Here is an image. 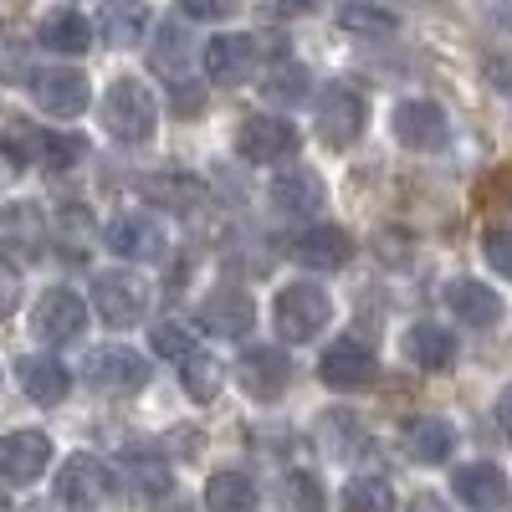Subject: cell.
Segmentation results:
<instances>
[{
    "label": "cell",
    "mask_w": 512,
    "mask_h": 512,
    "mask_svg": "<svg viewBox=\"0 0 512 512\" xmlns=\"http://www.w3.org/2000/svg\"><path fill=\"white\" fill-rule=\"evenodd\" d=\"M103 123L118 144H144L159 123V103L139 77H113V88L103 98Z\"/></svg>",
    "instance_id": "cell-1"
},
{
    "label": "cell",
    "mask_w": 512,
    "mask_h": 512,
    "mask_svg": "<svg viewBox=\"0 0 512 512\" xmlns=\"http://www.w3.org/2000/svg\"><path fill=\"white\" fill-rule=\"evenodd\" d=\"M328 318H333V303L313 282H287L277 292V303H272V323H277V333L287 338V344H313V338L328 328Z\"/></svg>",
    "instance_id": "cell-2"
},
{
    "label": "cell",
    "mask_w": 512,
    "mask_h": 512,
    "mask_svg": "<svg viewBox=\"0 0 512 512\" xmlns=\"http://www.w3.org/2000/svg\"><path fill=\"white\" fill-rule=\"evenodd\" d=\"M108 497H113V472H108L103 456L77 451V456L62 461V472H57V502L67 512H98Z\"/></svg>",
    "instance_id": "cell-3"
},
{
    "label": "cell",
    "mask_w": 512,
    "mask_h": 512,
    "mask_svg": "<svg viewBox=\"0 0 512 512\" xmlns=\"http://www.w3.org/2000/svg\"><path fill=\"white\" fill-rule=\"evenodd\" d=\"M82 379H88L93 390H103V395H139L149 384V364L134 349L108 344V349H93L88 359H82Z\"/></svg>",
    "instance_id": "cell-4"
},
{
    "label": "cell",
    "mask_w": 512,
    "mask_h": 512,
    "mask_svg": "<svg viewBox=\"0 0 512 512\" xmlns=\"http://www.w3.org/2000/svg\"><path fill=\"white\" fill-rule=\"evenodd\" d=\"M6 154H11L16 164H41V169H52V175H62V169H72L88 149H82L77 134H47V128L16 123L11 139H6Z\"/></svg>",
    "instance_id": "cell-5"
},
{
    "label": "cell",
    "mask_w": 512,
    "mask_h": 512,
    "mask_svg": "<svg viewBox=\"0 0 512 512\" xmlns=\"http://www.w3.org/2000/svg\"><path fill=\"white\" fill-rule=\"evenodd\" d=\"M93 303H98V313H103V323H113V328H134V323H144V313H149V282L139 277V272H103L98 282H93Z\"/></svg>",
    "instance_id": "cell-6"
},
{
    "label": "cell",
    "mask_w": 512,
    "mask_h": 512,
    "mask_svg": "<svg viewBox=\"0 0 512 512\" xmlns=\"http://www.w3.org/2000/svg\"><path fill=\"white\" fill-rule=\"evenodd\" d=\"M41 246H47V216H41V205H31V200L0 205V256L36 262Z\"/></svg>",
    "instance_id": "cell-7"
},
{
    "label": "cell",
    "mask_w": 512,
    "mask_h": 512,
    "mask_svg": "<svg viewBox=\"0 0 512 512\" xmlns=\"http://www.w3.org/2000/svg\"><path fill=\"white\" fill-rule=\"evenodd\" d=\"M31 98L52 118H77L88 108V77L77 67H36L31 72Z\"/></svg>",
    "instance_id": "cell-8"
},
{
    "label": "cell",
    "mask_w": 512,
    "mask_h": 512,
    "mask_svg": "<svg viewBox=\"0 0 512 512\" xmlns=\"http://www.w3.org/2000/svg\"><path fill=\"white\" fill-rule=\"evenodd\" d=\"M236 379H241V390H246L251 400L272 405V400H282V395H287L292 369H287V354H282V349L256 344V349H246V354L236 359Z\"/></svg>",
    "instance_id": "cell-9"
},
{
    "label": "cell",
    "mask_w": 512,
    "mask_h": 512,
    "mask_svg": "<svg viewBox=\"0 0 512 512\" xmlns=\"http://www.w3.org/2000/svg\"><path fill=\"white\" fill-rule=\"evenodd\" d=\"M364 118H369L364 98L354 88H344V82H333V88L323 93V103H318V139L328 149H349L364 134Z\"/></svg>",
    "instance_id": "cell-10"
},
{
    "label": "cell",
    "mask_w": 512,
    "mask_h": 512,
    "mask_svg": "<svg viewBox=\"0 0 512 512\" xmlns=\"http://www.w3.org/2000/svg\"><path fill=\"white\" fill-rule=\"evenodd\" d=\"M31 328H36V338H47V344H72V338L88 333V308H82L77 292L52 287V292H41V303L31 313Z\"/></svg>",
    "instance_id": "cell-11"
},
{
    "label": "cell",
    "mask_w": 512,
    "mask_h": 512,
    "mask_svg": "<svg viewBox=\"0 0 512 512\" xmlns=\"http://www.w3.org/2000/svg\"><path fill=\"white\" fill-rule=\"evenodd\" d=\"M236 149L251 164H277V159L297 154V128L287 118H272V113H251L236 128Z\"/></svg>",
    "instance_id": "cell-12"
},
{
    "label": "cell",
    "mask_w": 512,
    "mask_h": 512,
    "mask_svg": "<svg viewBox=\"0 0 512 512\" xmlns=\"http://www.w3.org/2000/svg\"><path fill=\"white\" fill-rule=\"evenodd\" d=\"M318 374H323L328 390H364V384H374L379 364H374V354L359 344V338H338V344L323 349Z\"/></svg>",
    "instance_id": "cell-13"
},
{
    "label": "cell",
    "mask_w": 512,
    "mask_h": 512,
    "mask_svg": "<svg viewBox=\"0 0 512 512\" xmlns=\"http://www.w3.org/2000/svg\"><path fill=\"white\" fill-rule=\"evenodd\" d=\"M446 113L436 108V103H425V98H410V103H400L395 108V139L405 144V149H415V154H436V149H446Z\"/></svg>",
    "instance_id": "cell-14"
},
{
    "label": "cell",
    "mask_w": 512,
    "mask_h": 512,
    "mask_svg": "<svg viewBox=\"0 0 512 512\" xmlns=\"http://www.w3.org/2000/svg\"><path fill=\"white\" fill-rule=\"evenodd\" d=\"M103 241H108L113 256H123V262H159L164 246H169V236L154 216H118L103 231Z\"/></svg>",
    "instance_id": "cell-15"
},
{
    "label": "cell",
    "mask_w": 512,
    "mask_h": 512,
    "mask_svg": "<svg viewBox=\"0 0 512 512\" xmlns=\"http://www.w3.org/2000/svg\"><path fill=\"white\" fill-rule=\"evenodd\" d=\"M52 461V441L41 431H11L0 436V477L16 482V487H31Z\"/></svg>",
    "instance_id": "cell-16"
},
{
    "label": "cell",
    "mask_w": 512,
    "mask_h": 512,
    "mask_svg": "<svg viewBox=\"0 0 512 512\" xmlns=\"http://www.w3.org/2000/svg\"><path fill=\"white\" fill-rule=\"evenodd\" d=\"M200 323H205V333H216V338H241V333H251V323H256L251 292H241V287H216V292H205Z\"/></svg>",
    "instance_id": "cell-17"
},
{
    "label": "cell",
    "mask_w": 512,
    "mask_h": 512,
    "mask_svg": "<svg viewBox=\"0 0 512 512\" xmlns=\"http://www.w3.org/2000/svg\"><path fill=\"white\" fill-rule=\"evenodd\" d=\"M349 256H354V241L344 226H308L292 241V262H303L313 272H338V267H349Z\"/></svg>",
    "instance_id": "cell-18"
},
{
    "label": "cell",
    "mask_w": 512,
    "mask_h": 512,
    "mask_svg": "<svg viewBox=\"0 0 512 512\" xmlns=\"http://www.w3.org/2000/svg\"><path fill=\"white\" fill-rule=\"evenodd\" d=\"M451 492H456L466 507H477V512H497V507H507V477L497 472L492 461L456 466V472H451Z\"/></svg>",
    "instance_id": "cell-19"
},
{
    "label": "cell",
    "mask_w": 512,
    "mask_h": 512,
    "mask_svg": "<svg viewBox=\"0 0 512 512\" xmlns=\"http://www.w3.org/2000/svg\"><path fill=\"white\" fill-rule=\"evenodd\" d=\"M256 62V41L251 36H216V41H205V52H200V67L210 82H221V88H231V82H246Z\"/></svg>",
    "instance_id": "cell-20"
},
{
    "label": "cell",
    "mask_w": 512,
    "mask_h": 512,
    "mask_svg": "<svg viewBox=\"0 0 512 512\" xmlns=\"http://www.w3.org/2000/svg\"><path fill=\"white\" fill-rule=\"evenodd\" d=\"M16 379H21L26 400H36V405H62L67 390H72V374L52 354H21L16 359Z\"/></svg>",
    "instance_id": "cell-21"
},
{
    "label": "cell",
    "mask_w": 512,
    "mask_h": 512,
    "mask_svg": "<svg viewBox=\"0 0 512 512\" xmlns=\"http://www.w3.org/2000/svg\"><path fill=\"white\" fill-rule=\"evenodd\" d=\"M451 446H456V425L441 420V415H420V420L405 425V451H410V461H420V466L446 461Z\"/></svg>",
    "instance_id": "cell-22"
},
{
    "label": "cell",
    "mask_w": 512,
    "mask_h": 512,
    "mask_svg": "<svg viewBox=\"0 0 512 512\" xmlns=\"http://www.w3.org/2000/svg\"><path fill=\"white\" fill-rule=\"evenodd\" d=\"M446 308H451L461 323H472V328H487V323H497V313H502L497 292H492L487 282H472V277L446 282Z\"/></svg>",
    "instance_id": "cell-23"
},
{
    "label": "cell",
    "mask_w": 512,
    "mask_h": 512,
    "mask_svg": "<svg viewBox=\"0 0 512 512\" xmlns=\"http://www.w3.org/2000/svg\"><path fill=\"white\" fill-rule=\"evenodd\" d=\"M272 205L287 210V216H318L323 210V180L313 169H287V175L272 180Z\"/></svg>",
    "instance_id": "cell-24"
},
{
    "label": "cell",
    "mask_w": 512,
    "mask_h": 512,
    "mask_svg": "<svg viewBox=\"0 0 512 512\" xmlns=\"http://www.w3.org/2000/svg\"><path fill=\"white\" fill-rule=\"evenodd\" d=\"M400 349H405V359L415 364V369H451V359H456V338L446 333V328H436V323H415L405 338H400Z\"/></svg>",
    "instance_id": "cell-25"
},
{
    "label": "cell",
    "mask_w": 512,
    "mask_h": 512,
    "mask_svg": "<svg viewBox=\"0 0 512 512\" xmlns=\"http://www.w3.org/2000/svg\"><path fill=\"white\" fill-rule=\"evenodd\" d=\"M144 26H149V6H144V0H108L103 16H98L103 41H108V47H118V52L123 47H139Z\"/></svg>",
    "instance_id": "cell-26"
},
{
    "label": "cell",
    "mask_w": 512,
    "mask_h": 512,
    "mask_svg": "<svg viewBox=\"0 0 512 512\" xmlns=\"http://www.w3.org/2000/svg\"><path fill=\"white\" fill-rule=\"evenodd\" d=\"M36 41H41L47 52L77 57V52H88V47H93V26L82 21L77 11H52V16H41V26H36Z\"/></svg>",
    "instance_id": "cell-27"
},
{
    "label": "cell",
    "mask_w": 512,
    "mask_h": 512,
    "mask_svg": "<svg viewBox=\"0 0 512 512\" xmlns=\"http://www.w3.org/2000/svg\"><path fill=\"white\" fill-rule=\"evenodd\" d=\"M118 482H123V492L159 502V497L169 492V466H164L154 451H134V456H123V472H118Z\"/></svg>",
    "instance_id": "cell-28"
},
{
    "label": "cell",
    "mask_w": 512,
    "mask_h": 512,
    "mask_svg": "<svg viewBox=\"0 0 512 512\" xmlns=\"http://www.w3.org/2000/svg\"><path fill=\"white\" fill-rule=\"evenodd\" d=\"M205 512H256L262 507V497H256V487L241 477V472H221L205 482Z\"/></svg>",
    "instance_id": "cell-29"
},
{
    "label": "cell",
    "mask_w": 512,
    "mask_h": 512,
    "mask_svg": "<svg viewBox=\"0 0 512 512\" xmlns=\"http://www.w3.org/2000/svg\"><path fill=\"white\" fill-rule=\"evenodd\" d=\"M139 190H144L149 200L169 205V210H190V205L200 200V180L185 175V169H154V175H149Z\"/></svg>",
    "instance_id": "cell-30"
},
{
    "label": "cell",
    "mask_w": 512,
    "mask_h": 512,
    "mask_svg": "<svg viewBox=\"0 0 512 512\" xmlns=\"http://www.w3.org/2000/svg\"><path fill=\"white\" fill-rule=\"evenodd\" d=\"M180 374H185V395H190L195 405L216 400V395H221V379H226L221 359H216V354H200V349H195V354L180 364Z\"/></svg>",
    "instance_id": "cell-31"
},
{
    "label": "cell",
    "mask_w": 512,
    "mask_h": 512,
    "mask_svg": "<svg viewBox=\"0 0 512 512\" xmlns=\"http://www.w3.org/2000/svg\"><path fill=\"white\" fill-rule=\"evenodd\" d=\"M190 36H185V26H159V41H154V52H149V62H154V72H164V77H180L185 72V62H190Z\"/></svg>",
    "instance_id": "cell-32"
},
{
    "label": "cell",
    "mask_w": 512,
    "mask_h": 512,
    "mask_svg": "<svg viewBox=\"0 0 512 512\" xmlns=\"http://www.w3.org/2000/svg\"><path fill=\"white\" fill-rule=\"evenodd\" d=\"M344 512H395V487L384 477H354L344 487Z\"/></svg>",
    "instance_id": "cell-33"
},
{
    "label": "cell",
    "mask_w": 512,
    "mask_h": 512,
    "mask_svg": "<svg viewBox=\"0 0 512 512\" xmlns=\"http://www.w3.org/2000/svg\"><path fill=\"white\" fill-rule=\"evenodd\" d=\"M308 67L303 62H277L272 72H267V98L272 103H303L308 98Z\"/></svg>",
    "instance_id": "cell-34"
},
{
    "label": "cell",
    "mask_w": 512,
    "mask_h": 512,
    "mask_svg": "<svg viewBox=\"0 0 512 512\" xmlns=\"http://www.w3.org/2000/svg\"><path fill=\"white\" fill-rule=\"evenodd\" d=\"M338 21H344V31H359V36H395V16L379 11V6H364V0H349L344 11H338Z\"/></svg>",
    "instance_id": "cell-35"
},
{
    "label": "cell",
    "mask_w": 512,
    "mask_h": 512,
    "mask_svg": "<svg viewBox=\"0 0 512 512\" xmlns=\"http://www.w3.org/2000/svg\"><path fill=\"white\" fill-rule=\"evenodd\" d=\"M282 512H328V497L308 472H292L282 477Z\"/></svg>",
    "instance_id": "cell-36"
},
{
    "label": "cell",
    "mask_w": 512,
    "mask_h": 512,
    "mask_svg": "<svg viewBox=\"0 0 512 512\" xmlns=\"http://www.w3.org/2000/svg\"><path fill=\"white\" fill-rule=\"evenodd\" d=\"M88 236H93L88 210H82V205H67V210H62V251H67V256L88 251Z\"/></svg>",
    "instance_id": "cell-37"
},
{
    "label": "cell",
    "mask_w": 512,
    "mask_h": 512,
    "mask_svg": "<svg viewBox=\"0 0 512 512\" xmlns=\"http://www.w3.org/2000/svg\"><path fill=\"white\" fill-rule=\"evenodd\" d=\"M154 354H159V359H180V364H185V359L195 354V344H190V333H185L180 323H159V328H154Z\"/></svg>",
    "instance_id": "cell-38"
},
{
    "label": "cell",
    "mask_w": 512,
    "mask_h": 512,
    "mask_svg": "<svg viewBox=\"0 0 512 512\" xmlns=\"http://www.w3.org/2000/svg\"><path fill=\"white\" fill-rule=\"evenodd\" d=\"M482 256L492 262V272H502L512 282V231H487L482 236Z\"/></svg>",
    "instance_id": "cell-39"
},
{
    "label": "cell",
    "mask_w": 512,
    "mask_h": 512,
    "mask_svg": "<svg viewBox=\"0 0 512 512\" xmlns=\"http://www.w3.org/2000/svg\"><path fill=\"white\" fill-rule=\"evenodd\" d=\"M21 308V272L11 262H0V318H11Z\"/></svg>",
    "instance_id": "cell-40"
},
{
    "label": "cell",
    "mask_w": 512,
    "mask_h": 512,
    "mask_svg": "<svg viewBox=\"0 0 512 512\" xmlns=\"http://www.w3.org/2000/svg\"><path fill=\"white\" fill-rule=\"evenodd\" d=\"M180 11L195 16V21H221L236 11V0H180Z\"/></svg>",
    "instance_id": "cell-41"
},
{
    "label": "cell",
    "mask_w": 512,
    "mask_h": 512,
    "mask_svg": "<svg viewBox=\"0 0 512 512\" xmlns=\"http://www.w3.org/2000/svg\"><path fill=\"white\" fill-rule=\"evenodd\" d=\"M497 425H502V436L512 441V384H507V390L497 395Z\"/></svg>",
    "instance_id": "cell-42"
},
{
    "label": "cell",
    "mask_w": 512,
    "mask_h": 512,
    "mask_svg": "<svg viewBox=\"0 0 512 512\" xmlns=\"http://www.w3.org/2000/svg\"><path fill=\"white\" fill-rule=\"evenodd\" d=\"M277 6H282L287 16H303V11H313V6H318V0H277Z\"/></svg>",
    "instance_id": "cell-43"
},
{
    "label": "cell",
    "mask_w": 512,
    "mask_h": 512,
    "mask_svg": "<svg viewBox=\"0 0 512 512\" xmlns=\"http://www.w3.org/2000/svg\"><path fill=\"white\" fill-rule=\"evenodd\" d=\"M492 16H497V21L512 31V0H492Z\"/></svg>",
    "instance_id": "cell-44"
},
{
    "label": "cell",
    "mask_w": 512,
    "mask_h": 512,
    "mask_svg": "<svg viewBox=\"0 0 512 512\" xmlns=\"http://www.w3.org/2000/svg\"><path fill=\"white\" fill-rule=\"evenodd\" d=\"M410 512H446V507H441L436 497H415V502H410Z\"/></svg>",
    "instance_id": "cell-45"
},
{
    "label": "cell",
    "mask_w": 512,
    "mask_h": 512,
    "mask_svg": "<svg viewBox=\"0 0 512 512\" xmlns=\"http://www.w3.org/2000/svg\"><path fill=\"white\" fill-rule=\"evenodd\" d=\"M11 175H16V159H11V154H6V149H0V185H6V180H11Z\"/></svg>",
    "instance_id": "cell-46"
},
{
    "label": "cell",
    "mask_w": 512,
    "mask_h": 512,
    "mask_svg": "<svg viewBox=\"0 0 512 512\" xmlns=\"http://www.w3.org/2000/svg\"><path fill=\"white\" fill-rule=\"evenodd\" d=\"M0 507H6V497H0Z\"/></svg>",
    "instance_id": "cell-47"
}]
</instances>
